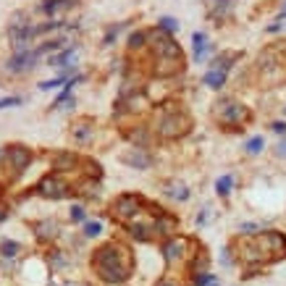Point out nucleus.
<instances>
[{
	"label": "nucleus",
	"mask_w": 286,
	"mask_h": 286,
	"mask_svg": "<svg viewBox=\"0 0 286 286\" xmlns=\"http://www.w3.org/2000/svg\"><path fill=\"white\" fill-rule=\"evenodd\" d=\"M71 221H84V208H79V205H76V208H71Z\"/></svg>",
	"instance_id": "obj_14"
},
{
	"label": "nucleus",
	"mask_w": 286,
	"mask_h": 286,
	"mask_svg": "<svg viewBox=\"0 0 286 286\" xmlns=\"http://www.w3.org/2000/svg\"><path fill=\"white\" fill-rule=\"evenodd\" d=\"M155 286H176V281L174 278H171V276H163V278H160Z\"/></svg>",
	"instance_id": "obj_16"
},
{
	"label": "nucleus",
	"mask_w": 286,
	"mask_h": 286,
	"mask_svg": "<svg viewBox=\"0 0 286 286\" xmlns=\"http://www.w3.org/2000/svg\"><path fill=\"white\" fill-rule=\"evenodd\" d=\"M19 97H6V100H0V108H6V105H19Z\"/></svg>",
	"instance_id": "obj_15"
},
{
	"label": "nucleus",
	"mask_w": 286,
	"mask_h": 286,
	"mask_svg": "<svg viewBox=\"0 0 286 286\" xmlns=\"http://www.w3.org/2000/svg\"><path fill=\"white\" fill-rule=\"evenodd\" d=\"M260 147H262V136H255V139L247 142V153H260Z\"/></svg>",
	"instance_id": "obj_12"
},
{
	"label": "nucleus",
	"mask_w": 286,
	"mask_h": 286,
	"mask_svg": "<svg viewBox=\"0 0 286 286\" xmlns=\"http://www.w3.org/2000/svg\"><path fill=\"white\" fill-rule=\"evenodd\" d=\"M231 184H234V179H231V176H223V179L215 181V192H218L221 197H226V194L231 192Z\"/></svg>",
	"instance_id": "obj_6"
},
{
	"label": "nucleus",
	"mask_w": 286,
	"mask_h": 286,
	"mask_svg": "<svg viewBox=\"0 0 286 286\" xmlns=\"http://www.w3.org/2000/svg\"><path fill=\"white\" fill-rule=\"evenodd\" d=\"M273 131H278V134H286V123H273Z\"/></svg>",
	"instance_id": "obj_17"
},
{
	"label": "nucleus",
	"mask_w": 286,
	"mask_h": 286,
	"mask_svg": "<svg viewBox=\"0 0 286 286\" xmlns=\"http://www.w3.org/2000/svg\"><path fill=\"white\" fill-rule=\"evenodd\" d=\"M189 129V116L184 110H171L168 116L160 121V131H163L166 136H179V134H184Z\"/></svg>",
	"instance_id": "obj_4"
},
{
	"label": "nucleus",
	"mask_w": 286,
	"mask_h": 286,
	"mask_svg": "<svg viewBox=\"0 0 286 286\" xmlns=\"http://www.w3.org/2000/svg\"><path fill=\"white\" fill-rule=\"evenodd\" d=\"M160 29H163V32H176L179 24H176L174 19H160Z\"/></svg>",
	"instance_id": "obj_11"
},
{
	"label": "nucleus",
	"mask_w": 286,
	"mask_h": 286,
	"mask_svg": "<svg viewBox=\"0 0 286 286\" xmlns=\"http://www.w3.org/2000/svg\"><path fill=\"white\" fill-rule=\"evenodd\" d=\"M202 82L208 84V87H213V89H218V87H223V82H226V74L215 68V71H208V74L202 76Z\"/></svg>",
	"instance_id": "obj_5"
},
{
	"label": "nucleus",
	"mask_w": 286,
	"mask_h": 286,
	"mask_svg": "<svg viewBox=\"0 0 286 286\" xmlns=\"http://www.w3.org/2000/svg\"><path fill=\"white\" fill-rule=\"evenodd\" d=\"M123 160H126V163H131V166H139V168H147V166L153 163L150 155H126Z\"/></svg>",
	"instance_id": "obj_7"
},
{
	"label": "nucleus",
	"mask_w": 286,
	"mask_h": 286,
	"mask_svg": "<svg viewBox=\"0 0 286 286\" xmlns=\"http://www.w3.org/2000/svg\"><path fill=\"white\" fill-rule=\"evenodd\" d=\"M3 252H6L8 257H14V255L19 252V244H14V242H3Z\"/></svg>",
	"instance_id": "obj_13"
},
{
	"label": "nucleus",
	"mask_w": 286,
	"mask_h": 286,
	"mask_svg": "<svg viewBox=\"0 0 286 286\" xmlns=\"http://www.w3.org/2000/svg\"><path fill=\"white\" fill-rule=\"evenodd\" d=\"M100 231H102V226H100L97 221H95V223H87V226H84V236H97Z\"/></svg>",
	"instance_id": "obj_10"
},
{
	"label": "nucleus",
	"mask_w": 286,
	"mask_h": 286,
	"mask_svg": "<svg viewBox=\"0 0 286 286\" xmlns=\"http://www.w3.org/2000/svg\"><path fill=\"white\" fill-rule=\"evenodd\" d=\"M37 192L42 194V197H53V200H61L66 197V194H71V187L66 184V181L61 179V174H48L40 184H37Z\"/></svg>",
	"instance_id": "obj_3"
},
{
	"label": "nucleus",
	"mask_w": 286,
	"mask_h": 286,
	"mask_svg": "<svg viewBox=\"0 0 286 286\" xmlns=\"http://www.w3.org/2000/svg\"><path fill=\"white\" fill-rule=\"evenodd\" d=\"M194 50H197V55L205 53V34H202V32L194 34Z\"/></svg>",
	"instance_id": "obj_9"
},
{
	"label": "nucleus",
	"mask_w": 286,
	"mask_h": 286,
	"mask_svg": "<svg viewBox=\"0 0 286 286\" xmlns=\"http://www.w3.org/2000/svg\"><path fill=\"white\" fill-rule=\"evenodd\" d=\"M192 283L194 286H210L213 276H210V273H197V276H192Z\"/></svg>",
	"instance_id": "obj_8"
},
{
	"label": "nucleus",
	"mask_w": 286,
	"mask_h": 286,
	"mask_svg": "<svg viewBox=\"0 0 286 286\" xmlns=\"http://www.w3.org/2000/svg\"><path fill=\"white\" fill-rule=\"evenodd\" d=\"M278 155H286V142H283V145H278Z\"/></svg>",
	"instance_id": "obj_18"
},
{
	"label": "nucleus",
	"mask_w": 286,
	"mask_h": 286,
	"mask_svg": "<svg viewBox=\"0 0 286 286\" xmlns=\"http://www.w3.org/2000/svg\"><path fill=\"white\" fill-rule=\"evenodd\" d=\"M92 265L95 276L102 281V283H126L134 273V255H131V247L123 244V242H110L100 244L95 252H92Z\"/></svg>",
	"instance_id": "obj_1"
},
{
	"label": "nucleus",
	"mask_w": 286,
	"mask_h": 286,
	"mask_svg": "<svg viewBox=\"0 0 286 286\" xmlns=\"http://www.w3.org/2000/svg\"><path fill=\"white\" fill-rule=\"evenodd\" d=\"M218 110H215V121L221 123V126H228V129H242L244 123H249V110L244 105H239V102L234 100H223L215 105Z\"/></svg>",
	"instance_id": "obj_2"
}]
</instances>
